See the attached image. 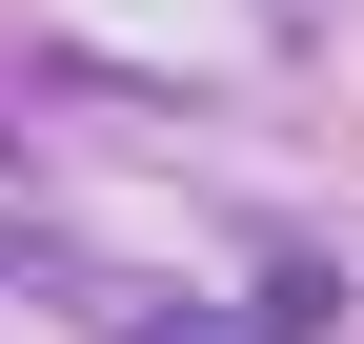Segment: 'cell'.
Listing matches in <instances>:
<instances>
[{
    "mask_svg": "<svg viewBox=\"0 0 364 344\" xmlns=\"http://www.w3.org/2000/svg\"><path fill=\"white\" fill-rule=\"evenodd\" d=\"M324 304H344V284H324V264H284V284H243L223 324H122V344H324Z\"/></svg>",
    "mask_w": 364,
    "mask_h": 344,
    "instance_id": "1",
    "label": "cell"
}]
</instances>
